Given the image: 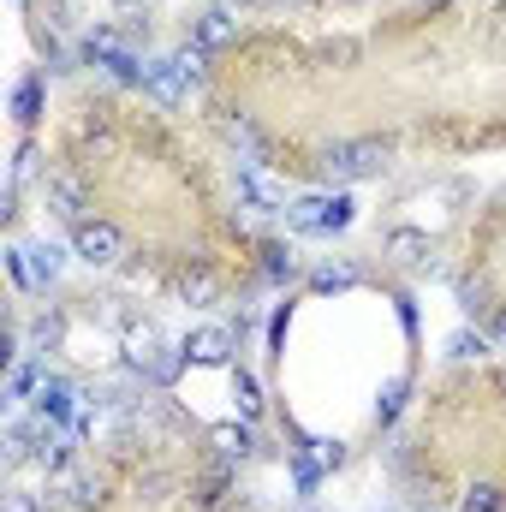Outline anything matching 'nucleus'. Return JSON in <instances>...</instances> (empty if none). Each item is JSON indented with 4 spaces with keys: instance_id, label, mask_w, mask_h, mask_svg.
<instances>
[{
    "instance_id": "f257e3e1",
    "label": "nucleus",
    "mask_w": 506,
    "mask_h": 512,
    "mask_svg": "<svg viewBox=\"0 0 506 512\" xmlns=\"http://www.w3.org/2000/svg\"><path fill=\"white\" fill-rule=\"evenodd\" d=\"M72 256H78L84 268H114V262L126 256V233H120L114 221H96V215H84V221L72 227Z\"/></svg>"
},
{
    "instance_id": "f03ea898",
    "label": "nucleus",
    "mask_w": 506,
    "mask_h": 512,
    "mask_svg": "<svg viewBox=\"0 0 506 512\" xmlns=\"http://www.w3.org/2000/svg\"><path fill=\"white\" fill-rule=\"evenodd\" d=\"M286 221L298 233H334L352 221V197H298V203H286Z\"/></svg>"
},
{
    "instance_id": "7ed1b4c3",
    "label": "nucleus",
    "mask_w": 506,
    "mask_h": 512,
    "mask_svg": "<svg viewBox=\"0 0 506 512\" xmlns=\"http://www.w3.org/2000/svg\"><path fill=\"white\" fill-rule=\"evenodd\" d=\"M185 78H191V72H185V60L173 54V60H143V78H137V84H143L155 102H167V108H173V102L185 96Z\"/></svg>"
},
{
    "instance_id": "20e7f679",
    "label": "nucleus",
    "mask_w": 506,
    "mask_h": 512,
    "mask_svg": "<svg viewBox=\"0 0 506 512\" xmlns=\"http://www.w3.org/2000/svg\"><path fill=\"white\" fill-rule=\"evenodd\" d=\"M191 42H197L203 54L233 48V42H239V18H233V12H221V6H215V12H197V18H191Z\"/></svg>"
},
{
    "instance_id": "39448f33",
    "label": "nucleus",
    "mask_w": 506,
    "mask_h": 512,
    "mask_svg": "<svg viewBox=\"0 0 506 512\" xmlns=\"http://www.w3.org/2000/svg\"><path fill=\"white\" fill-rule=\"evenodd\" d=\"M42 203H48V215H60L66 227L84 221V191H78L66 173H48V179H42Z\"/></svg>"
},
{
    "instance_id": "423d86ee",
    "label": "nucleus",
    "mask_w": 506,
    "mask_h": 512,
    "mask_svg": "<svg viewBox=\"0 0 506 512\" xmlns=\"http://www.w3.org/2000/svg\"><path fill=\"white\" fill-rule=\"evenodd\" d=\"M227 352H233V334H227L221 322L185 334V358H197V364H227Z\"/></svg>"
},
{
    "instance_id": "0eeeda50",
    "label": "nucleus",
    "mask_w": 506,
    "mask_h": 512,
    "mask_svg": "<svg viewBox=\"0 0 506 512\" xmlns=\"http://www.w3.org/2000/svg\"><path fill=\"white\" fill-rule=\"evenodd\" d=\"M233 185H239V197H245L251 209H262V215H274V209H286V203H280V191H274V185H268V179L256 173V161H245V167L233 173Z\"/></svg>"
},
{
    "instance_id": "6e6552de",
    "label": "nucleus",
    "mask_w": 506,
    "mask_h": 512,
    "mask_svg": "<svg viewBox=\"0 0 506 512\" xmlns=\"http://www.w3.org/2000/svg\"><path fill=\"white\" fill-rule=\"evenodd\" d=\"M72 399H78V387L66 382V376H42L36 411H42V417H54V423H66V417H72Z\"/></svg>"
},
{
    "instance_id": "1a4fd4ad",
    "label": "nucleus",
    "mask_w": 506,
    "mask_h": 512,
    "mask_svg": "<svg viewBox=\"0 0 506 512\" xmlns=\"http://www.w3.org/2000/svg\"><path fill=\"white\" fill-rule=\"evenodd\" d=\"M179 298L197 304V310H209V304L221 298V280H215L209 268H185V274H179Z\"/></svg>"
},
{
    "instance_id": "9d476101",
    "label": "nucleus",
    "mask_w": 506,
    "mask_h": 512,
    "mask_svg": "<svg viewBox=\"0 0 506 512\" xmlns=\"http://www.w3.org/2000/svg\"><path fill=\"white\" fill-rule=\"evenodd\" d=\"M36 114H42V78H18V90H12V120L30 131Z\"/></svg>"
},
{
    "instance_id": "9b49d317",
    "label": "nucleus",
    "mask_w": 506,
    "mask_h": 512,
    "mask_svg": "<svg viewBox=\"0 0 506 512\" xmlns=\"http://www.w3.org/2000/svg\"><path fill=\"white\" fill-rule=\"evenodd\" d=\"M209 441H215L221 459H245L251 453V429L245 423H221V429H209Z\"/></svg>"
},
{
    "instance_id": "f8f14e48",
    "label": "nucleus",
    "mask_w": 506,
    "mask_h": 512,
    "mask_svg": "<svg viewBox=\"0 0 506 512\" xmlns=\"http://www.w3.org/2000/svg\"><path fill=\"white\" fill-rule=\"evenodd\" d=\"M24 256H30V268H36V286H48L60 268H66V256H60V245H24Z\"/></svg>"
},
{
    "instance_id": "ddd939ff",
    "label": "nucleus",
    "mask_w": 506,
    "mask_h": 512,
    "mask_svg": "<svg viewBox=\"0 0 506 512\" xmlns=\"http://www.w3.org/2000/svg\"><path fill=\"white\" fill-rule=\"evenodd\" d=\"M6 393H12V405H24V393H42V376H36V364H12V376H6Z\"/></svg>"
},
{
    "instance_id": "4468645a",
    "label": "nucleus",
    "mask_w": 506,
    "mask_h": 512,
    "mask_svg": "<svg viewBox=\"0 0 506 512\" xmlns=\"http://www.w3.org/2000/svg\"><path fill=\"white\" fill-rule=\"evenodd\" d=\"M393 251H399V262H423V256H429V239L411 233V227H399V233H393Z\"/></svg>"
},
{
    "instance_id": "2eb2a0df",
    "label": "nucleus",
    "mask_w": 506,
    "mask_h": 512,
    "mask_svg": "<svg viewBox=\"0 0 506 512\" xmlns=\"http://www.w3.org/2000/svg\"><path fill=\"white\" fill-rule=\"evenodd\" d=\"M483 346H489V340H483V334H471V328L447 334V352H453V358H483Z\"/></svg>"
},
{
    "instance_id": "dca6fc26",
    "label": "nucleus",
    "mask_w": 506,
    "mask_h": 512,
    "mask_svg": "<svg viewBox=\"0 0 506 512\" xmlns=\"http://www.w3.org/2000/svg\"><path fill=\"white\" fill-rule=\"evenodd\" d=\"M30 173H36V137H24V143H18V155H12V185H24Z\"/></svg>"
},
{
    "instance_id": "f3484780",
    "label": "nucleus",
    "mask_w": 506,
    "mask_h": 512,
    "mask_svg": "<svg viewBox=\"0 0 506 512\" xmlns=\"http://www.w3.org/2000/svg\"><path fill=\"white\" fill-rule=\"evenodd\" d=\"M0 512H48V501L42 495H30V489H6V507Z\"/></svg>"
},
{
    "instance_id": "a211bd4d",
    "label": "nucleus",
    "mask_w": 506,
    "mask_h": 512,
    "mask_svg": "<svg viewBox=\"0 0 506 512\" xmlns=\"http://www.w3.org/2000/svg\"><path fill=\"white\" fill-rule=\"evenodd\" d=\"M233 393H239V411H245V417H256V411H262V393H256L251 376H239V382H233Z\"/></svg>"
},
{
    "instance_id": "6ab92c4d",
    "label": "nucleus",
    "mask_w": 506,
    "mask_h": 512,
    "mask_svg": "<svg viewBox=\"0 0 506 512\" xmlns=\"http://www.w3.org/2000/svg\"><path fill=\"white\" fill-rule=\"evenodd\" d=\"M489 340H495V346H506V304H495V310H489Z\"/></svg>"
},
{
    "instance_id": "aec40b11",
    "label": "nucleus",
    "mask_w": 506,
    "mask_h": 512,
    "mask_svg": "<svg viewBox=\"0 0 506 512\" xmlns=\"http://www.w3.org/2000/svg\"><path fill=\"white\" fill-rule=\"evenodd\" d=\"M114 6H126V12H137V6H143V0H114Z\"/></svg>"
},
{
    "instance_id": "412c9836",
    "label": "nucleus",
    "mask_w": 506,
    "mask_h": 512,
    "mask_svg": "<svg viewBox=\"0 0 506 512\" xmlns=\"http://www.w3.org/2000/svg\"><path fill=\"white\" fill-rule=\"evenodd\" d=\"M387 512H399V507H387Z\"/></svg>"
}]
</instances>
